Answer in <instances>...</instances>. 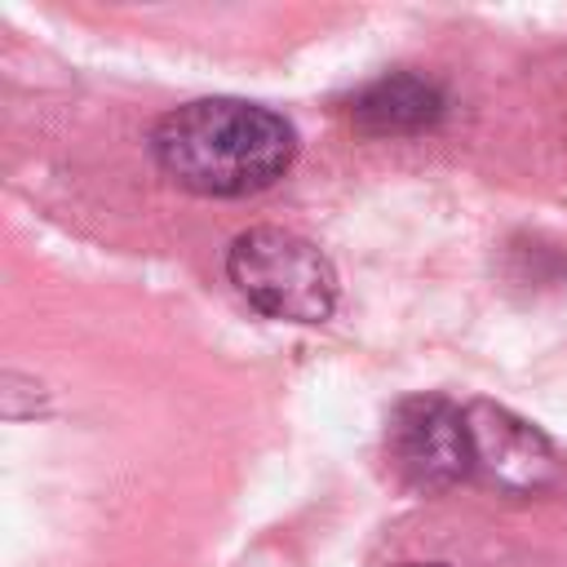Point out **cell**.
I'll list each match as a JSON object with an SVG mask.
<instances>
[{
	"label": "cell",
	"instance_id": "1",
	"mask_svg": "<svg viewBox=\"0 0 567 567\" xmlns=\"http://www.w3.org/2000/svg\"><path fill=\"white\" fill-rule=\"evenodd\" d=\"M151 155L177 186L213 199H239L275 186L297 159L292 124L244 97H195L151 128Z\"/></svg>",
	"mask_w": 567,
	"mask_h": 567
},
{
	"label": "cell",
	"instance_id": "2",
	"mask_svg": "<svg viewBox=\"0 0 567 567\" xmlns=\"http://www.w3.org/2000/svg\"><path fill=\"white\" fill-rule=\"evenodd\" d=\"M226 275L270 319L288 323H323L337 306V270L319 252V244L284 230L252 226L230 239Z\"/></svg>",
	"mask_w": 567,
	"mask_h": 567
},
{
	"label": "cell",
	"instance_id": "3",
	"mask_svg": "<svg viewBox=\"0 0 567 567\" xmlns=\"http://www.w3.org/2000/svg\"><path fill=\"white\" fill-rule=\"evenodd\" d=\"M385 452L416 492H447L474 478L465 408L443 394H408L385 421Z\"/></svg>",
	"mask_w": 567,
	"mask_h": 567
},
{
	"label": "cell",
	"instance_id": "4",
	"mask_svg": "<svg viewBox=\"0 0 567 567\" xmlns=\"http://www.w3.org/2000/svg\"><path fill=\"white\" fill-rule=\"evenodd\" d=\"M470 447H474V478L509 496H536L558 483V452L554 443L501 403H465Z\"/></svg>",
	"mask_w": 567,
	"mask_h": 567
},
{
	"label": "cell",
	"instance_id": "5",
	"mask_svg": "<svg viewBox=\"0 0 567 567\" xmlns=\"http://www.w3.org/2000/svg\"><path fill=\"white\" fill-rule=\"evenodd\" d=\"M350 124L372 137H408V133H430L447 115V93L416 71H390L372 84H363L350 106Z\"/></svg>",
	"mask_w": 567,
	"mask_h": 567
},
{
	"label": "cell",
	"instance_id": "6",
	"mask_svg": "<svg viewBox=\"0 0 567 567\" xmlns=\"http://www.w3.org/2000/svg\"><path fill=\"white\" fill-rule=\"evenodd\" d=\"M403 567H443V563H403Z\"/></svg>",
	"mask_w": 567,
	"mask_h": 567
}]
</instances>
